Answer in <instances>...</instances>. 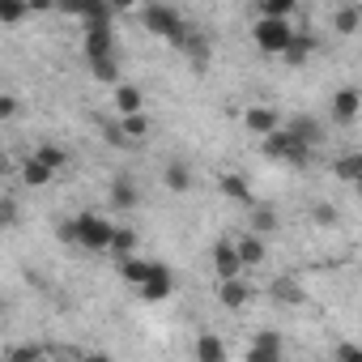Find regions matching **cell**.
<instances>
[{
	"label": "cell",
	"mask_w": 362,
	"mask_h": 362,
	"mask_svg": "<svg viewBox=\"0 0 362 362\" xmlns=\"http://www.w3.org/2000/svg\"><path fill=\"white\" fill-rule=\"evenodd\" d=\"M337 30H341V35H354V30H358V9H354V5H345V9L337 13Z\"/></svg>",
	"instance_id": "1f68e13d"
},
{
	"label": "cell",
	"mask_w": 362,
	"mask_h": 362,
	"mask_svg": "<svg viewBox=\"0 0 362 362\" xmlns=\"http://www.w3.org/2000/svg\"><path fill=\"white\" fill-rule=\"evenodd\" d=\"M332 119H337V124H354V119H358V90H354V86H345V90L332 98Z\"/></svg>",
	"instance_id": "8fae6325"
},
{
	"label": "cell",
	"mask_w": 362,
	"mask_h": 362,
	"mask_svg": "<svg viewBox=\"0 0 362 362\" xmlns=\"http://www.w3.org/2000/svg\"><path fill=\"white\" fill-rule=\"evenodd\" d=\"M290 132H294V136H303L307 145H315V141H320V124H315L311 115H294V119H290Z\"/></svg>",
	"instance_id": "484cf974"
},
{
	"label": "cell",
	"mask_w": 362,
	"mask_h": 362,
	"mask_svg": "<svg viewBox=\"0 0 362 362\" xmlns=\"http://www.w3.org/2000/svg\"><path fill=\"white\" fill-rule=\"evenodd\" d=\"M235 252H239V264H243V269H256V264L264 260V243H260V235L239 239V243H235Z\"/></svg>",
	"instance_id": "9a60e30c"
},
{
	"label": "cell",
	"mask_w": 362,
	"mask_h": 362,
	"mask_svg": "<svg viewBox=\"0 0 362 362\" xmlns=\"http://www.w3.org/2000/svg\"><path fill=\"white\" fill-rule=\"evenodd\" d=\"M30 13H56V0H26Z\"/></svg>",
	"instance_id": "74e56055"
},
{
	"label": "cell",
	"mask_w": 362,
	"mask_h": 362,
	"mask_svg": "<svg viewBox=\"0 0 362 362\" xmlns=\"http://www.w3.org/2000/svg\"><path fill=\"white\" fill-rule=\"evenodd\" d=\"M218 298H222V307H230V311H239V307H247V298H252V290L239 281V277H222L218 281Z\"/></svg>",
	"instance_id": "ba28073f"
},
{
	"label": "cell",
	"mask_w": 362,
	"mask_h": 362,
	"mask_svg": "<svg viewBox=\"0 0 362 362\" xmlns=\"http://www.w3.org/2000/svg\"><path fill=\"white\" fill-rule=\"evenodd\" d=\"M145 273H149V260H136L132 252H128V256H119V277H124L128 286H141V281H145Z\"/></svg>",
	"instance_id": "e0dca14e"
},
{
	"label": "cell",
	"mask_w": 362,
	"mask_h": 362,
	"mask_svg": "<svg viewBox=\"0 0 362 362\" xmlns=\"http://www.w3.org/2000/svg\"><path fill=\"white\" fill-rule=\"evenodd\" d=\"M214 273H218V281H222V277H239V273H243L239 252H235V243H230V239H218V243H214Z\"/></svg>",
	"instance_id": "8992f818"
},
{
	"label": "cell",
	"mask_w": 362,
	"mask_h": 362,
	"mask_svg": "<svg viewBox=\"0 0 362 362\" xmlns=\"http://www.w3.org/2000/svg\"><path fill=\"white\" fill-rule=\"evenodd\" d=\"M77 18L86 26H111V5L107 0H77Z\"/></svg>",
	"instance_id": "9c48e42d"
},
{
	"label": "cell",
	"mask_w": 362,
	"mask_h": 362,
	"mask_svg": "<svg viewBox=\"0 0 362 362\" xmlns=\"http://www.w3.org/2000/svg\"><path fill=\"white\" fill-rule=\"evenodd\" d=\"M111 252H119V256H128L132 247H136V230H128V226H111V243H107Z\"/></svg>",
	"instance_id": "4316f807"
},
{
	"label": "cell",
	"mask_w": 362,
	"mask_h": 362,
	"mask_svg": "<svg viewBox=\"0 0 362 362\" xmlns=\"http://www.w3.org/2000/svg\"><path fill=\"white\" fill-rule=\"evenodd\" d=\"M222 192H226L230 201H243V205L252 201V188H247L243 175H222Z\"/></svg>",
	"instance_id": "44dd1931"
},
{
	"label": "cell",
	"mask_w": 362,
	"mask_h": 362,
	"mask_svg": "<svg viewBox=\"0 0 362 362\" xmlns=\"http://www.w3.org/2000/svg\"><path fill=\"white\" fill-rule=\"evenodd\" d=\"M60 239H69V243H77V230H73V222H64V226H60Z\"/></svg>",
	"instance_id": "b9f144b4"
},
{
	"label": "cell",
	"mask_w": 362,
	"mask_h": 362,
	"mask_svg": "<svg viewBox=\"0 0 362 362\" xmlns=\"http://www.w3.org/2000/svg\"><path fill=\"white\" fill-rule=\"evenodd\" d=\"M107 5H111V13H128V9L136 5V0H107Z\"/></svg>",
	"instance_id": "ab89813d"
},
{
	"label": "cell",
	"mask_w": 362,
	"mask_h": 362,
	"mask_svg": "<svg viewBox=\"0 0 362 362\" xmlns=\"http://www.w3.org/2000/svg\"><path fill=\"white\" fill-rule=\"evenodd\" d=\"M247 358H252V362H277V358H281V341H277L273 332H260V337L252 341Z\"/></svg>",
	"instance_id": "5bb4252c"
},
{
	"label": "cell",
	"mask_w": 362,
	"mask_h": 362,
	"mask_svg": "<svg viewBox=\"0 0 362 362\" xmlns=\"http://www.w3.org/2000/svg\"><path fill=\"white\" fill-rule=\"evenodd\" d=\"M264 158H277V162H294V166H303L307 158H311V145L303 141V136H294L290 128L286 132H264Z\"/></svg>",
	"instance_id": "6da1fadb"
},
{
	"label": "cell",
	"mask_w": 362,
	"mask_h": 362,
	"mask_svg": "<svg viewBox=\"0 0 362 362\" xmlns=\"http://www.w3.org/2000/svg\"><path fill=\"white\" fill-rule=\"evenodd\" d=\"M18 111H22V103H18L13 94H0V119H13Z\"/></svg>",
	"instance_id": "e575fe53"
},
{
	"label": "cell",
	"mask_w": 362,
	"mask_h": 362,
	"mask_svg": "<svg viewBox=\"0 0 362 362\" xmlns=\"http://www.w3.org/2000/svg\"><path fill=\"white\" fill-rule=\"evenodd\" d=\"M98 56H115L111 26H86V60H98Z\"/></svg>",
	"instance_id": "52a82bcc"
},
{
	"label": "cell",
	"mask_w": 362,
	"mask_h": 362,
	"mask_svg": "<svg viewBox=\"0 0 362 362\" xmlns=\"http://www.w3.org/2000/svg\"><path fill=\"white\" fill-rule=\"evenodd\" d=\"M0 315H5V298H0Z\"/></svg>",
	"instance_id": "7bdbcfd3"
},
{
	"label": "cell",
	"mask_w": 362,
	"mask_h": 362,
	"mask_svg": "<svg viewBox=\"0 0 362 362\" xmlns=\"http://www.w3.org/2000/svg\"><path fill=\"white\" fill-rule=\"evenodd\" d=\"M179 47H188V56H192L197 64L209 60V43H205V35H184V43H179Z\"/></svg>",
	"instance_id": "f546056e"
},
{
	"label": "cell",
	"mask_w": 362,
	"mask_h": 362,
	"mask_svg": "<svg viewBox=\"0 0 362 362\" xmlns=\"http://www.w3.org/2000/svg\"><path fill=\"white\" fill-rule=\"evenodd\" d=\"M243 124H247V132L264 136V132L277 128V111H273V107H247V111H243Z\"/></svg>",
	"instance_id": "7c38bea8"
},
{
	"label": "cell",
	"mask_w": 362,
	"mask_h": 362,
	"mask_svg": "<svg viewBox=\"0 0 362 362\" xmlns=\"http://www.w3.org/2000/svg\"><path fill=\"white\" fill-rule=\"evenodd\" d=\"M145 30H149V35H162V39H170V43H184V35H188L184 18H179L170 5H149V9H145Z\"/></svg>",
	"instance_id": "7a4b0ae2"
},
{
	"label": "cell",
	"mask_w": 362,
	"mask_h": 362,
	"mask_svg": "<svg viewBox=\"0 0 362 362\" xmlns=\"http://www.w3.org/2000/svg\"><path fill=\"white\" fill-rule=\"evenodd\" d=\"M311 52H315V39H311V35H290V43L281 47V60H286V64H307Z\"/></svg>",
	"instance_id": "30bf717a"
},
{
	"label": "cell",
	"mask_w": 362,
	"mask_h": 362,
	"mask_svg": "<svg viewBox=\"0 0 362 362\" xmlns=\"http://www.w3.org/2000/svg\"><path fill=\"white\" fill-rule=\"evenodd\" d=\"M73 230H77V243L90 247V252H107V243H111V222L98 218V214H81V218H73Z\"/></svg>",
	"instance_id": "277c9868"
},
{
	"label": "cell",
	"mask_w": 362,
	"mask_h": 362,
	"mask_svg": "<svg viewBox=\"0 0 362 362\" xmlns=\"http://www.w3.org/2000/svg\"><path fill=\"white\" fill-rule=\"evenodd\" d=\"M290 35H294V26H290L286 18H260V22L252 26L256 47H260V52H269V56H281V47L290 43Z\"/></svg>",
	"instance_id": "3957f363"
},
{
	"label": "cell",
	"mask_w": 362,
	"mask_h": 362,
	"mask_svg": "<svg viewBox=\"0 0 362 362\" xmlns=\"http://www.w3.org/2000/svg\"><path fill=\"white\" fill-rule=\"evenodd\" d=\"M337 358H341V362H354V358H358V345H341Z\"/></svg>",
	"instance_id": "60d3db41"
},
{
	"label": "cell",
	"mask_w": 362,
	"mask_h": 362,
	"mask_svg": "<svg viewBox=\"0 0 362 362\" xmlns=\"http://www.w3.org/2000/svg\"><path fill=\"white\" fill-rule=\"evenodd\" d=\"M136 290H141V298H149V303H162V298H170V290H175V277H170V269H166V264H149V273H145V281H141Z\"/></svg>",
	"instance_id": "5b68a950"
},
{
	"label": "cell",
	"mask_w": 362,
	"mask_h": 362,
	"mask_svg": "<svg viewBox=\"0 0 362 362\" xmlns=\"http://www.w3.org/2000/svg\"><path fill=\"white\" fill-rule=\"evenodd\" d=\"M166 188H170V192H188V188H192V170H188L184 162H170V166H166Z\"/></svg>",
	"instance_id": "ffe728a7"
},
{
	"label": "cell",
	"mask_w": 362,
	"mask_h": 362,
	"mask_svg": "<svg viewBox=\"0 0 362 362\" xmlns=\"http://www.w3.org/2000/svg\"><path fill=\"white\" fill-rule=\"evenodd\" d=\"M337 175L345 179V184H358V179H362V153H345L337 162Z\"/></svg>",
	"instance_id": "f1b7e54d"
},
{
	"label": "cell",
	"mask_w": 362,
	"mask_h": 362,
	"mask_svg": "<svg viewBox=\"0 0 362 362\" xmlns=\"http://www.w3.org/2000/svg\"><path fill=\"white\" fill-rule=\"evenodd\" d=\"M315 222H328V226H332V222H337V209H332V205H315Z\"/></svg>",
	"instance_id": "f35d334b"
},
{
	"label": "cell",
	"mask_w": 362,
	"mask_h": 362,
	"mask_svg": "<svg viewBox=\"0 0 362 362\" xmlns=\"http://www.w3.org/2000/svg\"><path fill=\"white\" fill-rule=\"evenodd\" d=\"M0 230H5V218H0Z\"/></svg>",
	"instance_id": "ee69618b"
},
{
	"label": "cell",
	"mask_w": 362,
	"mask_h": 362,
	"mask_svg": "<svg viewBox=\"0 0 362 362\" xmlns=\"http://www.w3.org/2000/svg\"><path fill=\"white\" fill-rule=\"evenodd\" d=\"M47 349L43 345H13V349H5V358H13V362H30V358H43Z\"/></svg>",
	"instance_id": "4dcf8cb0"
},
{
	"label": "cell",
	"mask_w": 362,
	"mask_h": 362,
	"mask_svg": "<svg viewBox=\"0 0 362 362\" xmlns=\"http://www.w3.org/2000/svg\"><path fill=\"white\" fill-rule=\"evenodd\" d=\"M90 73L98 77V81H119V64H115V56H98V60H90Z\"/></svg>",
	"instance_id": "d4e9b609"
},
{
	"label": "cell",
	"mask_w": 362,
	"mask_h": 362,
	"mask_svg": "<svg viewBox=\"0 0 362 362\" xmlns=\"http://www.w3.org/2000/svg\"><path fill=\"white\" fill-rule=\"evenodd\" d=\"M256 9L260 18H290L298 9V0H256Z\"/></svg>",
	"instance_id": "603a6c76"
},
{
	"label": "cell",
	"mask_w": 362,
	"mask_h": 362,
	"mask_svg": "<svg viewBox=\"0 0 362 362\" xmlns=\"http://www.w3.org/2000/svg\"><path fill=\"white\" fill-rule=\"evenodd\" d=\"M273 298H277V303H286V307H298L307 294H303V286H298V281L281 277V281H273Z\"/></svg>",
	"instance_id": "d6986e66"
},
{
	"label": "cell",
	"mask_w": 362,
	"mask_h": 362,
	"mask_svg": "<svg viewBox=\"0 0 362 362\" xmlns=\"http://www.w3.org/2000/svg\"><path fill=\"white\" fill-rule=\"evenodd\" d=\"M197 358H201V362H222V358H226V345H222L218 337H201V341H197Z\"/></svg>",
	"instance_id": "83f0119b"
},
{
	"label": "cell",
	"mask_w": 362,
	"mask_h": 362,
	"mask_svg": "<svg viewBox=\"0 0 362 362\" xmlns=\"http://www.w3.org/2000/svg\"><path fill=\"white\" fill-rule=\"evenodd\" d=\"M35 158H39L43 166H52V170H60V166H64V149H56V145H43Z\"/></svg>",
	"instance_id": "d6a6232c"
},
{
	"label": "cell",
	"mask_w": 362,
	"mask_h": 362,
	"mask_svg": "<svg viewBox=\"0 0 362 362\" xmlns=\"http://www.w3.org/2000/svg\"><path fill=\"white\" fill-rule=\"evenodd\" d=\"M103 132H107V141H111V145H128V136H124V128H119V124H103Z\"/></svg>",
	"instance_id": "d590c367"
},
{
	"label": "cell",
	"mask_w": 362,
	"mask_h": 362,
	"mask_svg": "<svg viewBox=\"0 0 362 362\" xmlns=\"http://www.w3.org/2000/svg\"><path fill=\"white\" fill-rule=\"evenodd\" d=\"M0 218H5V226H13L18 222V205L13 201H0Z\"/></svg>",
	"instance_id": "8d00e7d4"
},
{
	"label": "cell",
	"mask_w": 362,
	"mask_h": 362,
	"mask_svg": "<svg viewBox=\"0 0 362 362\" xmlns=\"http://www.w3.org/2000/svg\"><path fill=\"white\" fill-rule=\"evenodd\" d=\"M52 175H56V170H52V166H43L35 153H30V158H22V184H26V188H43V184H52Z\"/></svg>",
	"instance_id": "4fadbf2b"
},
{
	"label": "cell",
	"mask_w": 362,
	"mask_h": 362,
	"mask_svg": "<svg viewBox=\"0 0 362 362\" xmlns=\"http://www.w3.org/2000/svg\"><path fill=\"white\" fill-rule=\"evenodd\" d=\"M26 18H30L26 0H0V26H22Z\"/></svg>",
	"instance_id": "2e32d148"
},
{
	"label": "cell",
	"mask_w": 362,
	"mask_h": 362,
	"mask_svg": "<svg viewBox=\"0 0 362 362\" xmlns=\"http://www.w3.org/2000/svg\"><path fill=\"white\" fill-rule=\"evenodd\" d=\"M252 226H256V235H260V230H273V226H277V214H273V209H256V214H252Z\"/></svg>",
	"instance_id": "836d02e7"
},
{
	"label": "cell",
	"mask_w": 362,
	"mask_h": 362,
	"mask_svg": "<svg viewBox=\"0 0 362 362\" xmlns=\"http://www.w3.org/2000/svg\"><path fill=\"white\" fill-rule=\"evenodd\" d=\"M115 111H119V115H128V111H141V90H136V86H124V81H115Z\"/></svg>",
	"instance_id": "ac0fdd59"
},
{
	"label": "cell",
	"mask_w": 362,
	"mask_h": 362,
	"mask_svg": "<svg viewBox=\"0 0 362 362\" xmlns=\"http://www.w3.org/2000/svg\"><path fill=\"white\" fill-rule=\"evenodd\" d=\"M119 128H124L128 141H141V136L149 132V119H145V111H128V115L119 119Z\"/></svg>",
	"instance_id": "7402d4cb"
},
{
	"label": "cell",
	"mask_w": 362,
	"mask_h": 362,
	"mask_svg": "<svg viewBox=\"0 0 362 362\" xmlns=\"http://www.w3.org/2000/svg\"><path fill=\"white\" fill-rule=\"evenodd\" d=\"M111 205L115 209H132L136 205V188L128 184V179H115V184H111Z\"/></svg>",
	"instance_id": "cb8c5ba5"
}]
</instances>
